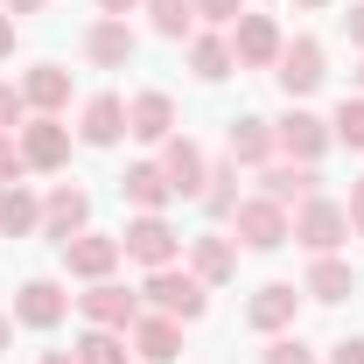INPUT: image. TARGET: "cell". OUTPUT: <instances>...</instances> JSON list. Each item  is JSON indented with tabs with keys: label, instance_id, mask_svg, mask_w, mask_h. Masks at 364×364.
<instances>
[{
	"label": "cell",
	"instance_id": "34",
	"mask_svg": "<svg viewBox=\"0 0 364 364\" xmlns=\"http://www.w3.org/2000/svg\"><path fill=\"white\" fill-rule=\"evenodd\" d=\"M196 14H210V21H238L245 0H196Z\"/></svg>",
	"mask_w": 364,
	"mask_h": 364
},
{
	"label": "cell",
	"instance_id": "38",
	"mask_svg": "<svg viewBox=\"0 0 364 364\" xmlns=\"http://www.w3.org/2000/svg\"><path fill=\"white\" fill-rule=\"evenodd\" d=\"M98 7H105L112 21H127V7H140V0H98Z\"/></svg>",
	"mask_w": 364,
	"mask_h": 364
},
{
	"label": "cell",
	"instance_id": "9",
	"mask_svg": "<svg viewBox=\"0 0 364 364\" xmlns=\"http://www.w3.org/2000/svg\"><path fill=\"white\" fill-rule=\"evenodd\" d=\"M134 350L147 364H176L182 358V322L176 316H134Z\"/></svg>",
	"mask_w": 364,
	"mask_h": 364
},
{
	"label": "cell",
	"instance_id": "43",
	"mask_svg": "<svg viewBox=\"0 0 364 364\" xmlns=\"http://www.w3.org/2000/svg\"><path fill=\"white\" fill-rule=\"evenodd\" d=\"M301 7H329V0H301Z\"/></svg>",
	"mask_w": 364,
	"mask_h": 364
},
{
	"label": "cell",
	"instance_id": "41",
	"mask_svg": "<svg viewBox=\"0 0 364 364\" xmlns=\"http://www.w3.org/2000/svg\"><path fill=\"white\" fill-rule=\"evenodd\" d=\"M7 343H14V322H7V316H0V350H7Z\"/></svg>",
	"mask_w": 364,
	"mask_h": 364
},
{
	"label": "cell",
	"instance_id": "40",
	"mask_svg": "<svg viewBox=\"0 0 364 364\" xmlns=\"http://www.w3.org/2000/svg\"><path fill=\"white\" fill-rule=\"evenodd\" d=\"M36 7H43V0H7V14H36Z\"/></svg>",
	"mask_w": 364,
	"mask_h": 364
},
{
	"label": "cell",
	"instance_id": "3",
	"mask_svg": "<svg viewBox=\"0 0 364 364\" xmlns=\"http://www.w3.org/2000/svg\"><path fill=\"white\" fill-rule=\"evenodd\" d=\"M119 245H127V252H134L140 267L154 273V267H176V231H168V218H161V210H140L134 225H127V238H119Z\"/></svg>",
	"mask_w": 364,
	"mask_h": 364
},
{
	"label": "cell",
	"instance_id": "2",
	"mask_svg": "<svg viewBox=\"0 0 364 364\" xmlns=\"http://www.w3.org/2000/svg\"><path fill=\"white\" fill-rule=\"evenodd\" d=\"M231 225H238V238H245L252 252H273V245H287V238H294L287 210H280L273 196H252V203H238V210H231Z\"/></svg>",
	"mask_w": 364,
	"mask_h": 364
},
{
	"label": "cell",
	"instance_id": "30",
	"mask_svg": "<svg viewBox=\"0 0 364 364\" xmlns=\"http://www.w3.org/2000/svg\"><path fill=\"white\" fill-rule=\"evenodd\" d=\"M329 140H343V147H364V98H343V105H336V119H329Z\"/></svg>",
	"mask_w": 364,
	"mask_h": 364
},
{
	"label": "cell",
	"instance_id": "12",
	"mask_svg": "<svg viewBox=\"0 0 364 364\" xmlns=\"http://www.w3.org/2000/svg\"><path fill=\"white\" fill-rule=\"evenodd\" d=\"M267 196L287 210V203H309V196H322V176H316V161H280V168H267Z\"/></svg>",
	"mask_w": 364,
	"mask_h": 364
},
{
	"label": "cell",
	"instance_id": "16",
	"mask_svg": "<svg viewBox=\"0 0 364 364\" xmlns=\"http://www.w3.org/2000/svg\"><path fill=\"white\" fill-rule=\"evenodd\" d=\"M168 127H176V98H168V91H140L134 105H127V134L168 140Z\"/></svg>",
	"mask_w": 364,
	"mask_h": 364
},
{
	"label": "cell",
	"instance_id": "13",
	"mask_svg": "<svg viewBox=\"0 0 364 364\" xmlns=\"http://www.w3.org/2000/svg\"><path fill=\"white\" fill-rule=\"evenodd\" d=\"M85 218H91V196H85V189H70V182H63V189H49L43 225H49V238H56V245H63V238H77V231H85Z\"/></svg>",
	"mask_w": 364,
	"mask_h": 364
},
{
	"label": "cell",
	"instance_id": "28",
	"mask_svg": "<svg viewBox=\"0 0 364 364\" xmlns=\"http://www.w3.org/2000/svg\"><path fill=\"white\" fill-rule=\"evenodd\" d=\"M147 14H154V28H161V36H189L196 0H147Z\"/></svg>",
	"mask_w": 364,
	"mask_h": 364
},
{
	"label": "cell",
	"instance_id": "39",
	"mask_svg": "<svg viewBox=\"0 0 364 364\" xmlns=\"http://www.w3.org/2000/svg\"><path fill=\"white\" fill-rule=\"evenodd\" d=\"M7 49H14V21L0 14V56H7Z\"/></svg>",
	"mask_w": 364,
	"mask_h": 364
},
{
	"label": "cell",
	"instance_id": "4",
	"mask_svg": "<svg viewBox=\"0 0 364 364\" xmlns=\"http://www.w3.org/2000/svg\"><path fill=\"white\" fill-rule=\"evenodd\" d=\"M294 238H301L309 252H336V245L350 238V218H343V203H329V196H309V203H301V218H294Z\"/></svg>",
	"mask_w": 364,
	"mask_h": 364
},
{
	"label": "cell",
	"instance_id": "37",
	"mask_svg": "<svg viewBox=\"0 0 364 364\" xmlns=\"http://www.w3.org/2000/svg\"><path fill=\"white\" fill-rule=\"evenodd\" d=\"M343 28H350V43L364 49V7H350V14H343Z\"/></svg>",
	"mask_w": 364,
	"mask_h": 364
},
{
	"label": "cell",
	"instance_id": "18",
	"mask_svg": "<svg viewBox=\"0 0 364 364\" xmlns=\"http://www.w3.org/2000/svg\"><path fill=\"white\" fill-rule=\"evenodd\" d=\"M225 147H231V161H245V168H259V161L273 154V127H267V119H252V112H245V119H231Z\"/></svg>",
	"mask_w": 364,
	"mask_h": 364
},
{
	"label": "cell",
	"instance_id": "36",
	"mask_svg": "<svg viewBox=\"0 0 364 364\" xmlns=\"http://www.w3.org/2000/svg\"><path fill=\"white\" fill-rule=\"evenodd\" d=\"M343 218H350V231H364V182L350 189V210H343Z\"/></svg>",
	"mask_w": 364,
	"mask_h": 364
},
{
	"label": "cell",
	"instance_id": "15",
	"mask_svg": "<svg viewBox=\"0 0 364 364\" xmlns=\"http://www.w3.org/2000/svg\"><path fill=\"white\" fill-rule=\"evenodd\" d=\"M161 176H168V189H176V196H203L210 168H203L196 140H168V154H161Z\"/></svg>",
	"mask_w": 364,
	"mask_h": 364
},
{
	"label": "cell",
	"instance_id": "17",
	"mask_svg": "<svg viewBox=\"0 0 364 364\" xmlns=\"http://www.w3.org/2000/svg\"><path fill=\"white\" fill-rule=\"evenodd\" d=\"M77 134H85V147H112V140L127 134V98L98 91V98L85 105V127H77Z\"/></svg>",
	"mask_w": 364,
	"mask_h": 364
},
{
	"label": "cell",
	"instance_id": "25",
	"mask_svg": "<svg viewBox=\"0 0 364 364\" xmlns=\"http://www.w3.org/2000/svg\"><path fill=\"white\" fill-rule=\"evenodd\" d=\"M21 98H28V105H43V112H56V105L70 98V70H56V63H36V70L21 77Z\"/></svg>",
	"mask_w": 364,
	"mask_h": 364
},
{
	"label": "cell",
	"instance_id": "44",
	"mask_svg": "<svg viewBox=\"0 0 364 364\" xmlns=\"http://www.w3.org/2000/svg\"><path fill=\"white\" fill-rule=\"evenodd\" d=\"M358 85H364V70H358Z\"/></svg>",
	"mask_w": 364,
	"mask_h": 364
},
{
	"label": "cell",
	"instance_id": "20",
	"mask_svg": "<svg viewBox=\"0 0 364 364\" xmlns=\"http://www.w3.org/2000/svg\"><path fill=\"white\" fill-rule=\"evenodd\" d=\"M85 49H91V63H105V70H119V63L134 56V28L105 14V21H98V28H91V36H85Z\"/></svg>",
	"mask_w": 364,
	"mask_h": 364
},
{
	"label": "cell",
	"instance_id": "42",
	"mask_svg": "<svg viewBox=\"0 0 364 364\" xmlns=\"http://www.w3.org/2000/svg\"><path fill=\"white\" fill-rule=\"evenodd\" d=\"M43 364H77V358H63V350H49V358H43Z\"/></svg>",
	"mask_w": 364,
	"mask_h": 364
},
{
	"label": "cell",
	"instance_id": "6",
	"mask_svg": "<svg viewBox=\"0 0 364 364\" xmlns=\"http://www.w3.org/2000/svg\"><path fill=\"white\" fill-rule=\"evenodd\" d=\"M119 238H105V231H77V238H63V267L77 273V280H105V273L119 267Z\"/></svg>",
	"mask_w": 364,
	"mask_h": 364
},
{
	"label": "cell",
	"instance_id": "7",
	"mask_svg": "<svg viewBox=\"0 0 364 364\" xmlns=\"http://www.w3.org/2000/svg\"><path fill=\"white\" fill-rule=\"evenodd\" d=\"M231 56L252 63V70L280 63V28H273L267 14H238V28H231Z\"/></svg>",
	"mask_w": 364,
	"mask_h": 364
},
{
	"label": "cell",
	"instance_id": "22",
	"mask_svg": "<svg viewBox=\"0 0 364 364\" xmlns=\"http://www.w3.org/2000/svg\"><path fill=\"white\" fill-rule=\"evenodd\" d=\"M119 196H127V203H140V210H161L176 189H168V176H161L154 161H140V168H127V176H119Z\"/></svg>",
	"mask_w": 364,
	"mask_h": 364
},
{
	"label": "cell",
	"instance_id": "35",
	"mask_svg": "<svg viewBox=\"0 0 364 364\" xmlns=\"http://www.w3.org/2000/svg\"><path fill=\"white\" fill-rule=\"evenodd\" d=\"M329 364H364V343H358V336H350V343H336V358H329Z\"/></svg>",
	"mask_w": 364,
	"mask_h": 364
},
{
	"label": "cell",
	"instance_id": "19",
	"mask_svg": "<svg viewBox=\"0 0 364 364\" xmlns=\"http://www.w3.org/2000/svg\"><path fill=\"white\" fill-rule=\"evenodd\" d=\"M294 301H301V294H294L287 280H273V287H259V294H252L245 322H252V329H287V322H294Z\"/></svg>",
	"mask_w": 364,
	"mask_h": 364
},
{
	"label": "cell",
	"instance_id": "11",
	"mask_svg": "<svg viewBox=\"0 0 364 364\" xmlns=\"http://www.w3.org/2000/svg\"><path fill=\"white\" fill-rule=\"evenodd\" d=\"M63 309H70V301H63V287H56V280H28V287L14 294V322H28V329H56Z\"/></svg>",
	"mask_w": 364,
	"mask_h": 364
},
{
	"label": "cell",
	"instance_id": "1",
	"mask_svg": "<svg viewBox=\"0 0 364 364\" xmlns=\"http://www.w3.org/2000/svg\"><path fill=\"white\" fill-rule=\"evenodd\" d=\"M147 301L161 316H176V322H196L203 316V280L196 273H176V267H154L147 273Z\"/></svg>",
	"mask_w": 364,
	"mask_h": 364
},
{
	"label": "cell",
	"instance_id": "5",
	"mask_svg": "<svg viewBox=\"0 0 364 364\" xmlns=\"http://www.w3.org/2000/svg\"><path fill=\"white\" fill-rule=\"evenodd\" d=\"M273 77H280V91H287V98H309V91L329 77V70H322V43H316V36L280 43V70H273Z\"/></svg>",
	"mask_w": 364,
	"mask_h": 364
},
{
	"label": "cell",
	"instance_id": "8",
	"mask_svg": "<svg viewBox=\"0 0 364 364\" xmlns=\"http://www.w3.org/2000/svg\"><path fill=\"white\" fill-rule=\"evenodd\" d=\"M21 161H28V168H63V161H70V127H56V119H28V127H21Z\"/></svg>",
	"mask_w": 364,
	"mask_h": 364
},
{
	"label": "cell",
	"instance_id": "27",
	"mask_svg": "<svg viewBox=\"0 0 364 364\" xmlns=\"http://www.w3.org/2000/svg\"><path fill=\"white\" fill-rule=\"evenodd\" d=\"M238 161H225V168H210V182H203V203H210V218H231L238 210Z\"/></svg>",
	"mask_w": 364,
	"mask_h": 364
},
{
	"label": "cell",
	"instance_id": "31",
	"mask_svg": "<svg viewBox=\"0 0 364 364\" xmlns=\"http://www.w3.org/2000/svg\"><path fill=\"white\" fill-rule=\"evenodd\" d=\"M21 176H28V161H21V140L0 134V182H21Z\"/></svg>",
	"mask_w": 364,
	"mask_h": 364
},
{
	"label": "cell",
	"instance_id": "14",
	"mask_svg": "<svg viewBox=\"0 0 364 364\" xmlns=\"http://www.w3.org/2000/svg\"><path fill=\"white\" fill-rule=\"evenodd\" d=\"M273 140H280V147H287L294 161H316L322 147H329V127H322L316 112H301V105H294V112H287V119L273 127Z\"/></svg>",
	"mask_w": 364,
	"mask_h": 364
},
{
	"label": "cell",
	"instance_id": "32",
	"mask_svg": "<svg viewBox=\"0 0 364 364\" xmlns=\"http://www.w3.org/2000/svg\"><path fill=\"white\" fill-rule=\"evenodd\" d=\"M259 364H316V358H309V343L280 336V343H267V358H259Z\"/></svg>",
	"mask_w": 364,
	"mask_h": 364
},
{
	"label": "cell",
	"instance_id": "33",
	"mask_svg": "<svg viewBox=\"0 0 364 364\" xmlns=\"http://www.w3.org/2000/svg\"><path fill=\"white\" fill-rule=\"evenodd\" d=\"M21 112H28V98H21L14 85H0V134H14V127H21Z\"/></svg>",
	"mask_w": 364,
	"mask_h": 364
},
{
	"label": "cell",
	"instance_id": "10",
	"mask_svg": "<svg viewBox=\"0 0 364 364\" xmlns=\"http://www.w3.org/2000/svg\"><path fill=\"white\" fill-rule=\"evenodd\" d=\"M77 309H85L98 329H134V294L127 287H112V280H91V294H77Z\"/></svg>",
	"mask_w": 364,
	"mask_h": 364
},
{
	"label": "cell",
	"instance_id": "29",
	"mask_svg": "<svg viewBox=\"0 0 364 364\" xmlns=\"http://www.w3.org/2000/svg\"><path fill=\"white\" fill-rule=\"evenodd\" d=\"M77 364H127V343L112 329H91L85 343H77Z\"/></svg>",
	"mask_w": 364,
	"mask_h": 364
},
{
	"label": "cell",
	"instance_id": "24",
	"mask_svg": "<svg viewBox=\"0 0 364 364\" xmlns=\"http://www.w3.org/2000/svg\"><path fill=\"white\" fill-rule=\"evenodd\" d=\"M350 287H358V267H343V259L322 252L316 267H309V287H301V294H316V301H343Z\"/></svg>",
	"mask_w": 364,
	"mask_h": 364
},
{
	"label": "cell",
	"instance_id": "21",
	"mask_svg": "<svg viewBox=\"0 0 364 364\" xmlns=\"http://www.w3.org/2000/svg\"><path fill=\"white\" fill-rule=\"evenodd\" d=\"M189 259H196V280H210V287L238 273V252H231V245L218 238V231H203V238H189Z\"/></svg>",
	"mask_w": 364,
	"mask_h": 364
},
{
	"label": "cell",
	"instance_id": "23",
	"mask_svg": "<svg viewBox=\"0 0 364 364\" xmlns=\"http://www.w3.org/2000/svg\"><path fill=\"white\" fill-rule=\"evenodd\" d=\"M36 225H43V203H36L21 182H7V189H0V231H7V238H28Z\"/></svg>",
	"mask_w": 364,
	"mask_h": 364
},
{
	"label": "cell",
	"instance_id": "26",
	"mask_svg": "<svg viewBox=\"0 0 364 364\" xmlns=\"http://www.w3.org/2000/svg\"><path fill=\"white\" fill-rule=\"evenodd\" d=\"M189 63H196V77L203 85H218V77H231V43H218V36H196V49H189Z\"/></svg>",
	"mask_w": 364,
	"mask_h": 364
}]
</instances>
